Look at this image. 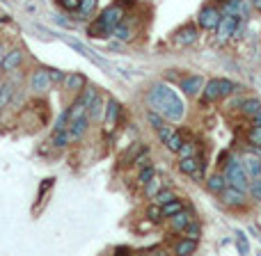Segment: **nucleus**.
I'll list each match as a JSON object with an SVG mask.
<instances>
[{"label": "nucleus", "instance_id": "obj_24", "mask_svg": "<svg viewBox=\"0 0 261 256\" xmlns=\"http://www.w3.org/2000/svg\"><path fill=\"white\" fill-rule=\"evenodd\" d=\"M195 249H197V240L195 238H184L174 245V254H179V256H188V254H193Z\"/></svg>", "mask_w": 261, "mask_h": 256}, {"label": "nucleus", "instance_id": "obj_19", "mask_svg": "<svg viewBox=\"0 0 261 256\" xmlns=\"http://www.w3.org/2000/svg\"><path fill=\"white\" fill-rule=\"evenodd\" d=\"M190 220H193V213L186 211V208H181L179 213H174V215L170 217V226H172V231H174V234H184L186 224H188Z\"/></svg>", "mask_w": 261, "mask_h": 256}, {"label": "nucleus", "instance_id": "obj_33", "mask_svg": "<svg viewBox=\"0 0 261 256\" xmlns=\"http://www.w3.org/2000/svg\"><path fill=\"white\" fill-rule=\"evenodd\" d=\"M96 3H99V0H81V7H78L81 18H90L96 9Z\"/></svg>", "mask_w": 261, "mask_h": 256}, {"label": "nucleus", "instance_id": "obj_11", "mask_svg": "<svg viewBox=\"0 0 261 256\" xmlns=\"http://www.w3.org/2000/svg\"><path fill=\"white\" fill-rule=\"evenodd\" d=\"M158 137H161V142L165 144L167 149H170L172 153H176L181 149V144H184V137H181V130H174V126H165L158 130Z\"/></svg>", "mask_w": 261, "mask_h": 256}, {"label": "nucleus", "instance_id": "obj_39", "mask_svg": "<svg viewBox=\"0 0 261 256\" xmlns=\"http://www.w3.org/2000/svg\"><path fill=\"white\" fill-rule=\"evenodd\" d=\"M195 151H197V147L193 142H184L176 153H179V158H188V156H195Z\"/></svg>", "mask_w": 261, "mask_h": 256}, {"label": "nucleus", "instance_id": "obj_4", "mask_svg": "<svg viewBox=\"0 0 261 256\" xmlns=\"http://www.w3.org/2000/svg\"><path fill=\"white\" fill-rule=\"evenodd\" d=\"M124 16H126V9H124L119 3H113L96 16V21L101 23V27H103L108 35H113V30L124 21Z\"/></svg>", "mask_w": 261, "mask_h": 256}, {"label": "nucleus", "instance_id": "obj_5", "mask_svg": "<svg viewBox=\"0 0 261 256\" xmlns=\"http://www.w3.org/2000/svg\"><path fill=\"white\" fill-rule=\"evenodd\" d=\"M220 18H222V12L216 7V5H204V7L199 9V14H197L199 27H202V30H208V32H211V30L216 32Z\"/></svg>", "mask_w": 261, "mask_h": 256}, {"label": "nucleus", "instance_id": "obj_36", "mask_svg": "<svg viewBox=\"0 0 261 256\" xmlns=\"http://www.w3.org/2000/svg\"><path fill=\"white\" fill-rule=\"evenodd\" d=\"M147 220L149 222H161L163 220V211H161V204H151V206L147 208Z\"/></svg>", "mask_w": 261, "mask_h": 256}, {"label": "nucleus", "instance_id": "obj_16", "mask_svg": "<svg viewBox=\"0 0 261 256\" xmlns=\"http://www.w3.org/2000/svg\"><path fill=\"white\" fill-rule=\"evenodd\" d=\"M23 58H25V55H23L21 48H12L9 53H5L3 62H0V69H3V71H16L23 64Z\"/></svg>", "mask_w": 261, "mask_h": 256}, {"label": "nucleus", "instance_id": "obj_10", "mask_svg": "<svg viewBox=\"0 0 261 256\" xmlns=\"http://www.w3.org/2000/svg\"><path fill=\"white\" fill-rule=\"evenodd\" d=\"M62 39L67 41V44L71 46L73 50H78V53H81L83 58H87V60H90L92 64H96V67H103V69H110V64L106 62L103 58H96V55H94V50H90V48H87V46H83L78 39H73V37H67V35H62Z\"/></svg>", "mask_w": 261, "mask_h": 256}, {"label": "nucleus", "instance_id": "obj_7", "mask_svg": "<svg viewBox=\"0 0 261 256\" xmlns=\"http://www.w3.org/2000/svg\"><path fill=\"white\" fill-rule=\"evenodd\" d=\"M179 172L190 179H202L204 176V162L197 156H188V158H179Z\"/></svg>", "mask_w": 261, "mask_h": 256}, {"label": "nucleus", "instance_id": "obj_30", "mask_svg": "<svg viewBox=\"0 0 261 256\" xmlns=\"http://www.w3.org/2000/svg\"><path fill=\"white\" fill-rule=\"evenodd\" d=\"M147 122H149V126H151L153 130H156V133H158V130H161V128H165L167 126V119L165 117H163V115H158V112H153V110H149V112H147Z\"/></svg>", "mask_w": 261, "mask_h": 256}, {"label": "nucleus", "instance_id": "obj_8", "mask_svg": "<svg viewBox=\"0 0 261 256\" xmlns=\"http://www.w3.org/2000/svg\"><path fill=\"white\" fill-rule=\"evenodd\" d=\"M220 199H222V204L229 208H243L245 204H248L245 190H239V188H234V185H227V188L220 192Z\"/></svg>", "mask_w": 261, "mask_h": 256}, {"label": "nucleus", "instance_id": "obj_12", "mask_svg": "<svg viewBox=\"0 0 261 256\" xmlns=\"http://www.w3.org/2000/svg\"><path fill=\"white\" fill-rule=\"evenodd\" d=\"M222 14H229V16H236L243 21L250 14V3L248 0H225L222 3Z\"/></svg>", "mask_w": 261, "mask_h": 256}, {"label": "nucleus", "instance_id": "obj_14", "mask_svg": "<svg viewBox=\"0 0 261 256\" xmlns=\"http://www.w3.org/2000/svg\"><path fill=\"white\" fill-rule=\"evenodd\" d=\"M119 112H122V103H119L117 99H113L110 96L108 101H106V110H103V124H106V130H113L117 126V117Z\"/></svg>", "mask_w": 261, "mask_h": 256}, {"label": "nucleus", "instance_id": "obj_9", "mask_svg": "<svg viewBox=\"0 0 261 256\" xmlns=\"http://www.w3.org/2000/svg\"><path fill=\"white\" fill-rule=\"evenodd\" d=\"M197 37H199L197 25H193V23H186V25H181L179 30L174 32V44L179 46V48H186V46H193L195 41H197Z\"/></svg>", "mask_w": 261, "mask_h": 256}, {"label": "nucleus", "instance_id": "obj_40", "mask_svg": "<svg viewBox=\"0 0 261 256\" xmlns=\"http://www.w3.org/2000/svg\"><path fill=\"white\" fill-rule=\"evenodd\" d=\"M172 199H174V192H172V190H161V192L156 194V197H153V202L156 204H167V202H172Z\"/></svg>", "mask_w": 261, "mask_h": 256}, {"label": "nucleus", "instance_id": "obj_37", "mask_svg": "<svg viewBox=\"0 0 261 256\" xmlns=\"http://www.w3.org/2000/svg\"><path fill=\"white\" fill-rule=\"evenodd\" d=\"M153 176H156V169H153L151 165H144L142 169H140V174H138V181L144 185V183H149V181H151Z\"/></svg>", "mask_w": 261, "mask_h": 256}, {"label": "nucleus", "instance_id": "obj_42", "mask_svg": "<svg viewBox=\"0 0 261 256\" xmlns=\"http://www.w3.org/2000/svg\"><path fill=\"white\" fill-rule=\"evenodd\" d=\"M252 183H250V192H252V197L257 199V202H261V176H257V179H250Z\"/></svg>", "mask_w": 261, "mask_h": 256}, {"label": "nucleus", "instance_id": "obj_28", "mask_svg": "<svg viewBox=\"0 0 261 256\" xmlns=\"http://www.w3.org/2000/svg\"><path fill=\"white\" fill-rule=\"evenodd\" d=\"M113 37H117L119 41H130V39H133V27H130L128 23L122 21V23H119V25L113 30Z\"/></svg>", "mask_w": 261, "mask_h": 256}, {"label": "nucleus", "instance_id": "obj_34", "mask_svg": "<svg viewBox=\"0 0 261 256\" xmlns=\"http://www.w3.org/2000/svg\"><path fill=\"white\" fill-rule=\"evenodd\" d=\"M248 142L252 144L254 149H261V124H254V126L248 130Z\"/></svg>", "mask_w": 261, "mask_h": 256}, {"label": "nucleus", "instance_id": "obj_25", "mask_svg": "<svg viewBox=\"0 0 261 256\" xmlns=\"http://www.w3.org/2000/svg\"><path fill=\"white\" fill-rule=\"evenodd\" d=\"M142 151H144V144H140V142L130 144L126 151H124V156H122V165H133L135 158H138Z\"/></svg>", "mask_w": 261, "mask_h": 256}, {"label": "nucleus", "instance_id": "obj_45", "mask_svg": "<svg viewBox=\"0 0 261 256\" xmlns=\"http://www.w3.org/2000/svg\"><path fill=\"white\" fill-rule=\"evenodd\" d=\"M3 58H5V48H3V44H0V62H3Z\"/></svg>", "mask_w": 261, "mask_h": 256}, {"label": "nucleus", "instance_id": "obj_2", "mask_svg": "<svg viewBox=\"0 0 261 256\" xmlns=\"http://www.w3.org/2000/svg\"><path fill=\"white\" fill-rule=\"evenodd\" d=\"M236 90H239V85L234 80H229V78H211L202 87V101L204 103H213L218 99H225V96L234 94Z\"/></svg>", "mask_w": 261, "mask_h": 256}, {"label": "nucleus", "instance_id": "obj_41", "mask_svg": "<svg viewBox=\"0 0 261 256\" xmlns=\"http://www.w3.org/2000/svg\"><path fill=\"white\" fill-rule=\"evenodd\" d=\"M58 5L64 9V12H78V7H81V0H58Z\"/></svg>", "mask_w": 261, "mask_h": 256}, {"label": "nucleus", "instance_id": "obj_13", "mask_svg": "<svg viewBox=\"0 0 261 256\" xmlns=\"http://www.w3.org/2000/svg\"><path fill=\"white\" fill-rule=\"evenodd\" d=\"M50 76H48V69H35L30 76V87L37 92V94H46L50 90Z\"/></svg>", "mask_w": 261, "mask_h": 256}, {"label": "nucleus", "instance_id": "obj_44", "mask_svg": "<svg viewBox=\"0 0 261 256\" xmlns=\"http://www.w3.org/2000/svg\"><path fill=\"white\" fill-rule=\"evenodd\" d=\"M252 5H254V9H259L261 12V0H252Z\"/></svg>", "mask_w": 261, "mask_h": 256}, {"label": "nucleus", "instance_id": "obj_15", "mask_svg": "<svg viewBox=\"0 0 261 256\" xmlns=\"http://www.w3.org/2000/svg\"><path fill=\"white\" fill-rule=\"evenodd\" d=\"M87 128H90V117H87V112H83V115H78V117H73V119H69V137L71 139H83V135L87 133Z\"/></svg>", "mask_w": 261, "mask_h": 256}, {"label": "nucleus", "instance_id": "obj_17", "mask_svg": "<svg viewBox=\"0 0 261 256\" xmlns=\"http://www.w3.org/2000/svg\"><path fill=\"white\" fill-rule=\"evenodd\" d=\"M202 87H204V78L202 76H188L181 80V90H184L186 96H197L202 94Z\"/></svg>", "mask_w": 261, "mask_h": 256}, {"label": "nucleus", "instance_id": "obj_21", "mask_svg": "<svg viewBox=\"0 0 261 256\" xmlns=\"http://www.w3.org/2000/svg\"><path fill=\"white\" fill-rule=\"evenodd\" d=\"M241 162H243V169H245V174H248V179L261 176V160L257 156H245Z\"/></svg>", "mask_w": 261, "mask_h": 256}, {"label": "nucleus", "instance_id": "obj_22", "mask_svg": "<svg viewBox=\"0 0 261 256\" xmlns=\"http://www.w3.org/2000/svg\"><path fill=\"white\" fill-rule=\"evenodd\" d=\"M14 92H16V87L12 82H0V110H5L14 101Z\"/></svg>", "mask_w": 261, "mask_h": 256}, {"label": "nucleus", "instance_id": "obj_23", "mask_svg": "<svg viewBox=\"0 0 261 256\" xmlns=\"http://www.w3.org/2000/svg\"><path fill=\"white\" fill-rule=\"evenodd\" d=\"M206 188H208V192H213V194H220L222 190L227 188V181H225V176L222 174H211L206 179Z\"/></svg>", "mask_w": 261, "mask_h": 256}, {"label": "nucleus", "instance_id": "obj_1", "mask_svg": "<svg viewBox=\"0 0 261 256\" xmlns=\"http://www.w3.org/2000/svg\"><path fill=\"white\" fill-rule=\"evenodd\" d=\"M147 103L153 112L163 115L167 122H181L186 115V105L181 101V96L165 82H156L147 92Z\"/></svg>", "mask_w": 261, "mask_h": 256}, {"label": "nucleus", "instance_id": "obj_38", "mask_svg": "<svg viewBox=\"0 0 261 256\" xmlns=\"http://www.w3.org/2000/svg\"><path fill=\"white\" fill-rule=\"evenodd\" d=\"M236 247H239L241 254H250V243H248L243 231H236Z\"/></svg>", "mask_w": 261, "mask_h": 256}, {"label": "nucleus", "instance_id": "obj_35", "mask_svg": "<svg viewBox=\"0 0 261 256\" xmlns=\"http://www.w3.org/2000/svg\"><path fill=\"white\" fill-rule=\"evenodd\" d=\"M87 35H90L92 39H101V37H108V32H106L103 27H101V23L94 18V21L90 23V27H87Z\"/></svg>", "mask_w": 261, "mask_h": 256}, {"label": "nucleus", "instance_id": "obj_31", "mask_svg": "<svg viewBox=\"0 0 261 256\" xmlns=\"http://www.w3.org/2000/svg\"><path fill=\"white\" fill-rule=\"evenodd\" d=\"M161 188H163V185H161V179H158V176H153L149 183H144V194H147L149 199H153L158 192H161Z\"/></svg>", "mask_w": 261, "mask_h": 256}, {"label": "nucleus", "instance_id": "obj_43", "mask_svg": "<svg viewBox=\"0 0 261 256\" xmlns=\"http://www.w3.org/2000/svg\"><path fill=\"white\" fill-rule=\"evenodd\" d=\"M48 76H50V82H64V73L58 71V69H48Z\"/></svg>", "mask_w": 261, "mask_h": 256}, {"label": "nucleus", "instance_id": "obj_20", "mask_svg": "<svg viewBox=\"0 0 261 256\" xmlns=\"http://www.w3.org/2000/svg\"><path fill=\"white\" fill-rule=\"evenodd\" d=\"M103 110H106V99L101 94H96L94 101L90 103V108H87V117H90V122H101Z\"/></svg>", "mask_w": 261, "mask_h": 256}, {"label": "nucleus", "instance_id": "obj_26", "mask_svg": "<svg viewBox=\"0 0 261 256\" xmlns=\"http://www.w3.org/2000/svg\"><path fill=\"white\" fill-rule=\"evenodd\" d=\"M261 110V101L259 99H245V101H241V112L245 115V117H254Z\"/></svg>", "mask_w": 261, "mask_h": 256}, {"label": "nucleus", "instance_id": "obj_32", "mask_svg": "<svg viewBox=\"0 0 261 256\" xmlns=\"http://www.w3.org/2000/svg\"><path fill=\"white\" fill-rule=\"evenodd\" d=\"M184 234H186V238H195V240H197L199 236H202V224H199L197 220H190L188 224H186Z\"/></svg>", "mask_w": 261, "mask_h": 256}, {"label": "nucleus", "instance_id": "obj_6", "mask_svg": "<svg viewBox=\"0 0 261 256\" xmlns=\"http://www.w3.org/2000/svg\"><path fill=\"white\" fill-rule=\"evenodd\" d=\"M239 27H241V18L229 16V14H222L220 23H218V27H216V35L220 41H227L234 35H239Z\"/></svg>", "mask_w": 261, "mask_h": 256}, {"label": "nucleus", "instance_id": "obj_3", "mask_svg": "<svg viewBox=\"0 0 261 256\" xmlns=\"http://www.w3.org/2000/svg\"><path fill=\"white\" fill-rule=\"evenodd\" d=\"M225 181L227 185H234L239 190H248V174L243 169V162L239 158H229V162H225Z\"/></svg>", "mask_w": 261, "mask_h": 256}, {"label": "nucleus", "instance_id": "obj_27", "mask_svg": "<svg viewBox=\"0 0 261 256\" xmlns=\"http://www.w3.org/2000/svg\"><path fill=\"white\" fill-rule=\"evenodd\" d=\"M69 142H71V137H69V130L67 128H55L53 130V147L64 149Z\"/></svg>", "mask_w": 261, "mask_h": 256}, {"label": "nucleus", "instance_id": "obj_18", "mask_svg": "<svg viewBox=\"0 0 261 256\" xmlns=\"http://www.w3.org/2000/svg\"><path fill=\"white\" fill-rule=\"evenodd\" d=\"M62 85H64V90H67L69 94H78V92H83V87L87 85V80H85L83 73H67Z\"/></svg>", "mask_w": 261, "mask_h": 256}, {"label": "nucleus", "instance_id": "obj_29", "mask_svg": "<svg viewBox=\"0 0 261 256\" xmlns=\"http://www.w3.org/2000/svg\"><path fill=\"white\" fill-rule=\"evenodd\" d=\"M181 208H184V202L181 199H172V202H167V204H163L161 206V211H163V217H172L174 213H179Z\"/></svg>", "mask_w": 261, "mask_h": 256}]
</instances>
